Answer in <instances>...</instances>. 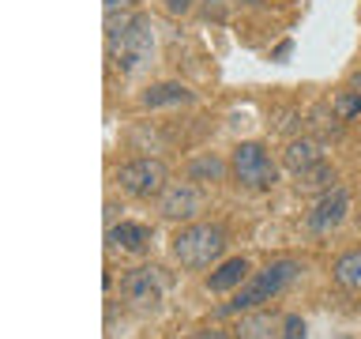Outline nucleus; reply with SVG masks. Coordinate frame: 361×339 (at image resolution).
<instances>
[{"label": "nucleus", "mask_w": 361, "mask_h": 339, "mask_svg": "<svg viewBox=\"0 0 361 339\" xmlns=\"http://www.w3.org/2000/svg\"><path fill=\"white\" fill-rule=\"evenodd\" d=\"M335 181H338V174H335V166H327V162H320V166H312L309 174H301L298 177V189L301 192H327V189H335Z\"/></svg>", "instance_id": "dca6fc26"}, {"label": "nucleus", "mask_w": 361, "mask_h": 339, "mask_svg": "<svg viewBox=\"0 0 361 339\" xmlns=\"http://www.w3.org/2000/svg\"><path fill=\"white\" fill-rule=\"evenodd\" d=\"M230 4H237V0H203V8H207V16L222 19L226 11H230Z\"/></svg>", "instance_id": "aec40b11"}, {"label": "nucleus", "mask_w": 361, "mask_h": 339, "mask_svg": "<svg viewBox=\"0 0 361 339\" xmlns=\"http://www.w3.org/2000/svg\"><path fill=\"white\" fill-rule=\"evenodd\" d=\"M350 87H354V90H361V68L354 72V83H350Z\"/></svg>", "instance_id": "4be33fe9"}, {"label": "nucleus", "mask_w": 361, "mask_h": 339, "mask_svg": "<svg viewBox=\"0 0 361 339\" xmlns=\"http://www.w3.org/2000/svg\"><path fill=\"white\" fill-rule=\"evenodd\" d=\"M226 249H230V234H226L222 222L196 219V222L177 226L173 237H169V256H173L185 271L214 268L219 260H226Z\"/></svg>", "instance_id": "f03ea898"}, {"label": "nucleus", "mask_w": 361, "mask_h": 339, "mask_svg": "<svg viewBox=\"0 0 361 339\" xmlns=\"http://www.w3.org/2000/svg\"><path fill=\"white\" fill-rule=\"evenodd\" d=\"M106 56L124 79L140 76L147 68V61L154 56V23H151V16H147V11H135V19L117 34V38H106Z\"/></svg>", "instance_id": "7ed1b4c3"}, {"label": "nucleus", "mask_w": 361, "mask_h": 339, "mask_svg": "<svg viewBox=\"0 0 361 339\" xmlns=\"http://www.w3.org/2000/svg\"><path fill=\"white\" fill-rule=\"evenodd\" d=\"M346 219H350V192L343 185H335V189L320 192V196L312 200V208L305 211V230L316 234V237H327Z\"/></svg>", "instance_id": "6e6552de"}, {"label": "nucleus", "mask_w": 361, "mask_h": 339, "mask_svg": "<svg viewBox=\"0 0 361 339\" xmlns=\"http://www.w3.org/2000/svg\"><path fill=\"white\" fill-rule=\"evenodd\" d=\"M252 260L248 256H226L219 260L211 271H207V279H203V287H207V294H237L248 282V275H252Z\"/></svg>", "instance_id": "1a4fd4ad"}, {"label": "nucleus", "mask_w": 361, "mask_h": 339, "mask_svg": "<svg viewBox=\"0 0 361 339\" xmlns=\"http://www.w3.org/2000/svg\"><path fill=\"white\" fill-rule=\"evenodd\" d=\"M324 162V147L312 140V136H293L286 143V151H282V170H290L293 177L309 174L312 166Z\"/></svg>", "instance_id": "f8f14e48"}, {"label": "nucleus", "mask_w": 361, "mask_h": 339, "mask_svg": "<svg viewBox=\"0 0 361 339\" xmlns=\"http://www.w3.org/2000/svg\"><path fill=\"white\" fill-rule=\"evenodd\" d=\"M203 211V189L196 181H169L158 196V215L173 226H185V222H196Z\"/></svg>", "instance_id": "0eeeda50"}, {"label": "nucleus", "mask_w": 361, "mask_h": 339, "mask_svg": "<svg viewBox=\"0 0 361 339\" xmlns=\"http://www.w3.org/2000/svg\"><path fill=\"white\" fill-rule=\"evenodd\" d=\"M301 260H293V256H275V260H267L264 268H256L252 275H248V282L237 294H230V302L219 305V316H241L248 309H264V305H271L275 298H282L293 282L301 279Z\"/></svg>", "instance_id": "f257e3e1"}, {"label": "nucleus", "mask_w": 361, "mask_h": 339, "mask_svg": "<svg viewBox=\"0 0 361 339\" xmlns=\"http://www.w3.org/2000/svg\"><path fill=\"white\" fill-rule=\"evenodd\" d=\"M331 282L346 294H361V249H346L331 264Z\"/></svg>", "instance_id": "2eb2a0df"}, {"label": "nucleus", "mask_w": 361, "mask_h": 339, "mask_svg": "<svg viewBox=\"0 0 361 339\" xmlns=\"http://www.w3.org/2000/svg\"><path fill=\"white\" fill-rule=\"evenodd\" d=\"M282 339H309V321L301 313H286L282 316Z\"/></svg>", "instance_id": "a211bd4d"}, {"label": "nucleus", "mask_w": 361, "mask_h": 339, "mask_svg": "<svg viewBox=\"0 0 361 339\" xmlns=\"http://www.w3.org/2000/svg\"><path fill=\"white\" fill-rule=\"evenodd\" d=\"M331 113H335L343 124L354 121V117H361V90H354V87H350V90H338V95L331 98Z\"/></svg>", "instance_id": "f3484780"}, {"label": "nucleus", "mask_w": 361, "mask_h": 339, "mask_svg": "<svg viewBox=\"0 0 361 339\" xmlns=\"http://www.w3.org/2000/svg\"><path fill=\"white\" fill-rule=\"evenodd\" d=\"M113 185L132 200H158L162 189L169 185V170L162 158L140 155V158H128V162H121L113 170Z\"/></svg>", "instance_id": "39448f33"}, {"label": "nucleus", "mask_w": 361, "mask_h": 339, "mask_svg": "<svg viewBox=\"0 0 361 339\" xmlns=\"http://www.w3.org/2000/svg\"><path fill=\"white\" fill-rule=\"evenodd\" d=\"M188 339H192V335H188Z\"/></svg>", "instance_id": "b1692460"}, {"label": "nucleus", "mask_w": 361, "mask_h": 339, "mask_svg": "<svg viewBox=\"0 0 361 339\" xmlns=\"http://www.w3.org/2000/svg\"><path fill=\"white\" fill-rule=\"evenodd\" d=\"M237 4H248V8H256V4H264V0H237Z\"/></svg>", "instance_id": "5701e85b"}, {"label": "nucleus", "mask_w": 361, "mask_h": 339, "mask_svg": "<svg viewBox=\"0 0 361 339\" xmlns=\"http://www.w3.org/2000/svg\"><path fill=\"white\" fill-rule=\"evenodd\" d=\"M106 242H109V253H128V256H143L151 249V226L135 222V219H121L106 226Z\"/></svg>", "instance_id": "9d476101"}, {"label": "nucleus", "mask_w": 361, "mask_h": 339, "mask_svg": "<svg viewBox=\"0 0 361 339\" xmlns=\"http://www.w3.org/2000/svg\"><path fill=\"white\" fill-rule=\"evenodd\" d=\"M196 102V90H188L185 83H173V79H166V83H151L140 95V106L143 109H169V106H192Z\"/></svg>", "instance_id": "ddd939ff"}, {"label": "nucleus", "mask_w": 361, "mask_h": 339, "mask_svg": "<svg viewBox=\"0 0 361 339\" xmlns=\"http://www.w3.org/2000/svg\"><path fill=\"white\" fill-rule=\"evenodd\" d=\"M185 177L188 181H196V185H222L226 177H230V162L219 155H196L192 162L185 166Z\"/></svg>", "instance_id": "4468645a"}, {"label": "nucleus", "mask_w": 361, "mask_h": 339, "mask_svg": "<svg viewBox=\"0 0 361 339\" xmlns=\"http://www.w3.org/2000/svg\"><path fill=\"white\" fill-rule=\"evenodd\" d=\"M192 339H233V332H222V328H203V332H196Z\"/></svg>", "instance_id": "412c9836"}, {"label": "nucleus", "mask_w": 361, "mask_h": 339, "mask_svg": "<svg viewBox=\"0 0 361 339\" xmlns=\"http://www.w3.org/2000/svg\"><path fill=\"white\" fill-rule=\"evenodd\" d=\"M282 316L286 313H275V309H248L237 316L233 324V339H282Z\"/></svg>", "instance_id": "9b49d317"}, {"label": "nucleus", "mask_w": 361, "mask_h": 339, "mask_svg": "<svg viewBox=\"0 0 361 339\" xmlns=\"http://www.w3.org/2000/svg\"><path fill=\"white\" fill-rule=\"evenodd\" d=\"M230 177L248 192H271L282 177V162L259 140H241L230 151Z\"/></svg>", "instance_id": "20e7f679"}, {"label": "nucleus", "mask_w": 361, "mask_h": 339, "mask_svg": "<svg viewBox=\"0 0 361 339\" xmlns=\"http://www.w3.org/2000/svg\"><path fill=\"white\" fill-rule=\"evenodd\" d=\"M121 302L135 313H158L166 302V275L154 264L128 268L121 275Z\"/></svg>", "instance_id": "423d86ee"}, {"label": "nucleus", "mask_w": 361, "mask_h": 339, "mask_svg": "<svg viewBox=\"0 0 361 339\" xmlns=\"http://www.w3.org/2000/svg\"><path fill=\"white\" fill-rule=\"evenodd\" d=\"M200 0H162V8H166V16H173V19H185L196 11Z\"/></svg>", "instance_id": "6ab92c4d"}]
</instances>
